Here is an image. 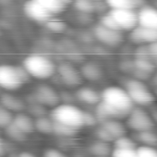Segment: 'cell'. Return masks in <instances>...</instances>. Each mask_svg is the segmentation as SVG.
<instances>
[{"mask_svg":"<svg viewBox=\"0 0 157 157\" xmlns=\"http://www.w3.org/2000/svg\"><path fill=\"white\" fill-rule=\"evenodd\" d=\"M77 98L87 105H97L101 101V94L95 90L88 87H82L76 93Z\"/></svg>","mask_w":157,"mask_h":157,"instance_id":"obj_15","label":"cell"},{"mask_svg":"<svg viewBox=\"0 0 157 157\" xmlns=\"http://www.w3.org/2000/svg\"><path fill=\"white\" fill-rule=\"evenodd\" d=\"M101 101L125 117L133 109V102L127 91L118 86H110L105 88L101 94Z\"/></svg>","mask_w":157,"mask_h":157,"instance_id":"obj_2","label":"cell"},{"mask_svg":"<svg viewBox=\"0 0 157 157\" xmlns=\"http://www.w3.org/2000/svg\"><path fill=\"white\" fill-rule=\"evenodd\" d=\"M101 126L112 136L114 140L126 134L125 126L117 119H107L101 122Z\"/></svg>","mask_w":157,"mask_h":157,"instance_id":"obj_17","label":"cell"},{"mask_svg":"<svg viewBox=\"0 0 157 157\" xmlns=\"http://www.w3.org/2000/svg\"><path fill=\"white\" fill-rule=\"evenodd\" d=\"M89 151L94 157H111L112 153L109 143L99 140L90 145Z\"/></svg>","mask_w":157,"mask_h":157,"instance_id":"obj_19","label":"cell"},{"mask_svg":"<svg viewBox=\"0 0 157 157\" xmlns=\"http://www.w3.org/2000/svg\"><path fill=\"white\" fill-rule=\"evenodd\" d=\"M105 2L111 10H134L137 8L134 0H105Z\"/></svg>","mask_w":157,"mask_h":157,"instance_id":"obj_23","label":"cell"},{"mask_svg":"<svg viewBox=\"0 0 157 157\" xmlns=\"http://www.w3.org/2000/svg\"><path fill=\"white\" fill-rule=\"evenodd\" d=\"M96 136L98 138L99 140H102V141H105V142H111V141H114V139L112 138V136L102 127L100 126L97 129H96Z\"/></svg>","mask_w":157,"mask_h":157,"instance_id":"obj_34","label":"cell"},{"mask_svg":"<svg viewBox=\"0 0 157 157\" xmlns=\"http://www.w3.org/2000/svg\"><path fill=\"white\" fill-rule=\"evenodd\" d=\"M81 74L89 81H97L102 77V69L94 63H87L82 67Z\"/></svg>","mask_w":157,"mask_h":157,"instance_id":"obj_20","label":"cell"},{"mask_svg":"<svg viewBox=\"0 0 157 157\" xmlns=\"http://www.w3.org/2000/svg\"><path fill=\"white\" fill-rule=\"evenodd\" d=\"M41 6H43L51 14H57L62 12L66 6L60 0H35Z\"/></svg>","mask_w":157,"mask_h":157,"instance_id":"obj_22","label":"cell"},{"mask_svg":"<svg viewBox=\"0 0 157 157\" xmlns=\"http://www.w3.org/2000/svg\"><path fill=\"white\" fill-rule=\"evenodd\" d=\"M34 99L37 104L44 107H56L59 103L58 94L50 86L40 85L34 92Z\"/></svg>","mask_w":157,"mask_h":157,"instance_id":"obj_9","label":"cell"},{"mask_svg":"<svg viewBox=\"0 0 157 157\" xmlns=\"http://www.w3.org/2000/svg\"><path fill=\"white\" fill-rule=\"evenodd\" d=\"M60 1H61V2L66 6V7H67V5H69V4L73 1V0H60Z\"/></svg>","mask_w":157,"mask_h":157,"instance_id":"obj_39","label":"cell"},{"mask_svg":"<svg viewBox=\"0 0 157 157\" xmlns=\"http://www.w3.org/2000/svg\"><path fill=\"white\" fill-rule=\"evenodd\" d=\"M151 117H153L155 120H157V112H153V116H151ZM153 118H152V119H153Z\"/></svg>","mask_w":157,"mask_h":157,"instance_id":"obj_40","label":"cell"},{"mask_svg":"<svg viewBox=\"0 0 157 157\" xmlns=\"http://www.w3.org/2000/svg\"><path fill=\"white\" fill-rule=\"evenodd\" d=\"M74 8L80 12L90 14L95 10V6L92 0H74Z\"/></svg>","mask_w":157,"mask_h":157,"instance_id":"obj_24","label":"cell"},{"mask_svg":"<svg viewBox=\"0 0 157 157\" xmlns=\"http://www.w3.org/2000/svg\"><path fill=\"white\" fill-rule=\"evenodd\" d=\"M4 151V143L2 141V140L0 139V155H1Z\"/></svg>","mask_w":157,"mask_h":157,"instance_id":"obj_38","label":"cell"},{"mask_svg":"<svg viewBox=\"0 0 157 157\" xmlns=\"http://www.w3.org/2000/svg\"><path fill=\"white\" fill-rule=\"evenodd\" d=\"M136 149L115 148V150L112 151L111 157H137Z\"/></svg>","mask_w":157,"mask_h":157,"instance_id":"obj_31","label":"cell"},{"mask_svg":"<svg viewBox=\"0 0 157 157\" xmlns=\"http://www.w3.org/2000/svg\"><path fill=\"white\" fill-rule=\"evenodd\" d=\"M138 25L157 30V9L150 6L142 7L138 12Z\"/></svg>","mask_w":157,"mask_h":157,"instance_id":"obj_13","label":"cell"},{"mask_svg":"<svg viewBox=\"0 0 157 157\" xmlns=\"http://www.w3.org/2000/svg\"><path fill=\"white\" fill-rule=\"evenodd\" d=\"M29 76L23 67L0 65V87L8 91L17 90L28 81Z\"/></svg>","mask_w":157,"mask_h":157,"instance_id":"obj_4","label":"cell"},{"mask_svg":"<svg viewBox=\"0 0 157 157\" xmlns=\"http://www.w3.org/2000/svg\"><path fill=\"white\" fill-rule=\"evenodd\" d=\"M57 73L64 84L71 87L80 85L82 82V74L73 66L68 64H61L57 67Z\"/></svg>","mask_w":157,"mask_h":157,"instance_id":"obj_11","label":"cell"},{"mask_svg":"<svg viewBox=\"0 0 157 157\" xmlns=\"http://www.w3.org/2000/svg\"><path fill=\"white\" fill-rule=\"evenodd\" d=\"M137 157H157V150L152 146L142 145L136 149Z\"/></svg>","mask_w":157,"mask_h":157,"instance_id":"obj_29","label":"cell"},{"mask_svg":"<svg viewBox=\"0 0 157 157\" xmlns=\"http://www.w3.org/2000/svg\"><path fill=\"white\" fill-rule=\"evenodd\" d=\"M94 34L99 42L108 46H117L120 44L123 41L121 31L112 30L101 24L95 26L94 30Z\"/></svg>","mask_w":157,"mask_h":157,"instance_id":"obj_8","label":"cell"},{"mask_svg":"<svg viewBox=\"0 0 157 157\" xmlns=\"http://www.w3.org/2000/svg\"><path fill=\"white\" fill-rule=\"evenodd\" d=\"M23 10L29 19L38 22H47L52 16L48 10H46L35 0H28L24 4Z\"/></svg>","mask_w":157,"mask_h":157,"instance_id":"obj_10","label":"cell"},{"mask_svg":"<svg viewBox=\"0 0 157 157\" xmlns=\"http://www.w3.org/2000/svg\"><path fill=\"white\" fill-rule=\"evenodd\" d=\"M23 67L30 76L40 80L52 77L56 70L54 62L42 55L28 56L23 61Z\"/></svg>","mask_w":157,"mask_h":157,"instance_id":"obj_3","label":"cell"},{"mask_svg":"<svg viewBox=\"0 0 157 157\" xmlns=\"http://www.w3.org/2000/svg\"><path fill=\"white\" fill-rule=\"evenodd\" d=\"M108 13L120 31H132L138 26V13L133 10H111Z\"/></svg>","mask_w":157,"mask_h":157,"instance_id":"obj_7","label":"cell"},{"mask_svg":"<svg viewBox=\"0 0 157 157\" xmlns=\"http://www.w3.org/2000/svg\"><path fill=\"white\" fill-rule=\"evenodd\" d=\"M127 125L129 128L141 132L145 130H151L154 126L152 117L141 108H133L128 115Z\"/></svg>","mask_w":157,"mask_h":157,"instance_id":"obj_6","label":"cell"},{"mask_svg":"<svg viewBox=\"0 0 157 157\" xmlns=\"http://www.w3.org/2000/svg\"><path fill=\"white\" fill-rule=\"evenodd\" d=\"M46 26L50 31L54 33H57L64 32L66 29V24L57 20H49L46 22Z\"/></svg>","mask_w":157,"mask_h":157,"instance_id":"obj_32","label":"cell"},{"mask_svg":"<svg viewBox=\"0 0 157 157\" xmlns=\"http://www.w3.org/2000/svg\"><path fill=\"white\" fill-rule=\"evenodd\" d=\"M35 129L43 134H49L54 132V121L52 118L45 117L44 116L39 117L34 121Z\"/></svg>","mask_w":157,"mask_h":157,"instance_id":"obj_21","label":"cell"},{"mask_svg":"<svg viewBox=\"0 0 157 157\" xmlns=\"http://www.w3.org/2000/svg\"><path fill=\"white\" fill-rule=\"evenodd\" d=\"M19 157H37L30 151H22L19 154Z\"/></svg>","mask_w":157,"mask_h":157,"instance_id":"obj_37","label":"cell"},{"mask_svg":"<svg viewBox=\"0 0 157 157\" xmlns=\"http://www.w3.org/2000/svg\"><path fill=\"white\" fill-rule=\"evenodd\" d=\"M44 157H67L62 151L56 149H48L44 151Z\"/></svg>","mask_w":157,"mask_h":157,"instance_id":"obj_35","label":"cell"},{"mask_svg":"<svg viewBox=\"0 0 157 157\" xmlns=\"http://www.w3.org/2000/svg\"><path fill=\"white\" fill-rule=\"evenodd\" d=\"M114 144L116 148L122 149H136V143L130 138L127 136H122L114 140Z\"/></svg>","mask_w":157,"mask_h":157,"instance_id":"obj_28","label":"cell"},{"mask_svg":"<svg viewBox=\"0 0 157 157\" xmlns=\"http://www.w3.org/2000/svg\"><path fill=\"white\" fill-rule=\"evenodd\" d=\"M78 132V129L72 128L70 127L54 122V132L60 137H73Z\"/></svg>","mask_w":157,"mask_h":157,"instance_id":"obj_26","label":"cell"},{"mask_svg":"<svg viewBox=\"0 0 157 157\" xmlns=\"http://www.w3.org/2000/svg\"><path fill=\"white\" fill-rule=\"evenodd\" d=\"M132 67L138 78L149 77L154 70V65L149 56H137L132 62Z\"/></svg>","mask_w":157,"mask_h":157,"instance_id":"obj_14","label":"cell"},{"mask_svg":"<svg viewBox=\"0 0 157 157\" xmlns=\"http://www.w3.org/2000/svg\"><path fill=\"white\" fill-rule=\"evenodd\" d=\"M11 123L21 131L25 133L26 135L29 133H32L35 129L34 121L32 119L31 117L25 114L16 115L15 117H13V120Z\"/></svg>","mask_w":157,"mask_h":157,"instance_id":"obj_16","label":"cell"},{"mask_svg":"<svg viewBox=\"0 0 157 157\" xmlns=\"http://www.w3.org/2000/svg\"><path fill=\"white\" fill-rule=\"evenodd\" d=\"M13 117L14 116L10 110L0 106V128H6L12 122Z\"/></svg>","mask_w":157,"mask_h":157,"instance_id":"obj_30","label":"cell"},{"mask_svg":"<svg viewBox=\"0 0 157 157\" xmlns=\"http://www.w3.org/2000/svg\"><path fill=\"white\" fill-rule=\"evenodd\" d=\"M138 133L139 140L143 145L153 147L157 144V135L154 132H152V130H145Z\"/></svg>","mask_w":157,"mask_h":157,"instance_id":"obj_25","label":"cell"},{"mask_svg":"<svg viewBox=\"0 0 157 157\" xmlns=\"http://www.w3.org/2000/svg\"><path fill=\"white\" fill-rule=\"evenodd\" d=\"M129 38L135 44H150L157 41V30L138 25L131 31Z\"/></svg>","mask_w":157,"mask_h":157,"instance_id":"obj_12","label":"cell"},{"mask_svg":"<svg viewBox=\"0 0 157 157\" xmlns=\"http://www.w3.org/2000/svg\"><path fill=\"white\" fill-rule=\"evenodd\" d=\"M147 50L150 56L157 58V41L147 45Z\"/></svg>","mask_w":157,"mask_h":157,"instance_id":"obj_36","label":"cell"},{"mask_svg":"<svg viewBox=\"0 0 157 157\" xmlns=\"http://www.w3.org/2000/svg\"><path fill=\"white\" fill-rule=\"evenodd\" d=\"M6 133L10 138H11L14 140H18V141L24 140L26 139V136H27L25 133H23L19 128H17L12 123H10L6 128Z\"/></svg>","mask_w":157,"mask_h":157,"instance_id":"obj_27","label":"cell"},{"mask_svg":"<svg viewBox=\"0 0 157 157\" xmlns=\"http://www.w3.org/2000/svg\"><path fill=\"white\" fill-rule=\"evenodd\" d=\"M51 118L54 122L78 130L85 126V112L70 104L58 105L54 107L51 112Z\"/></svg>","mask_w":157,"mask_h":157,"instance_id":"obj_1","label":"cell"},{"mask_svg":"<svg viewBox=\"0 0 157 157\" xmlns=\"http://www.w3.org/2000/svg\"><path fill=\"white\" fill-rule=\"evenodd\" d=\"M100 24L106 27V28H109V29H112V30H117V31H120V29L118 28L117 24L116 23V21H114V19L110 16L109 13L104 15L101 19V21H100Z\"/></svg>","mask_w":157,"mask_h":157,"instance_id":"obj_33","label":"cell"},{"mask_svg":"<svg viewBox=\"0 0 157 157\" xmlns=\"http://www.w3.org/2000/svg\"><path fill=\"white\" fill-rule=\"evenodd\" d=\"M0 104H1V106L10 110V112L12 111L18 112L24 108V103L21 99L8 94H3L1 96V98H0Z\"/></svg>","mask_w":157,"mask_h":157,"instance_id":"obj_18","label":"cell"},{"mask_svg":"<svg viewBox=\"0 0 157 157\" xmlns=\"http://www.w3.org/2000/svg\"><path fill=\"white\" fill-rule=\"evenodd\" d=\"M133 104L141 106H149L153 104L154 96L149 88L140 80H129L126 83L125 89Z\"/></svg>","mask_w":157,"mask_h":157,"instance_id":"obj_5","label":"cell"}]
</instances>
